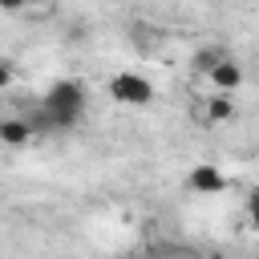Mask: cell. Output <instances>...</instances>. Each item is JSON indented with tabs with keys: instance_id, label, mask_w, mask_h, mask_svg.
<instances>
[{
	"instance_id": "6da1fadb",
	"label": "cell",
	"mask_w": 259,
	"mask_h": 259,
	"mask_svg": "<svg viewBox=\"0 0 259 259\" xmlns=\"http://www.w3.org/2000/svg\"><path fill=\"white\" fill-rule=\"evenodd\" d=\"M40 105L53 113L57 130H61V134H69V130H77V121L85 117V109H89V93H85V85H81V81L61 77V81H53V85L45 89Z\"/></svg>"
},
{
	"instance_id": "7a4b0ae2",
	"label": "cell",
	"mask_w": 259,
	"mask_h": 259,
	"mask_svg": "<svg viewBox=\"0 0 259 259\" xmlns=\"http://www.w3.org/2000/svg\"><path fill=\"white\" fill-rule=\"evenodd\" d=\"M105 89H109V97H113L117 105H150V101H154V81L142 77V73H134V69L113 73Z\"/></svg>"
},
{
	"instance_id": "3957f363",
	"label": "cell",
	"mask_w": 259,
	"mask_h": 259,
	"mask_svg": "<svg viewBox=\"0 0 259 259\" xmlns=\"http://www.w3.org/2000/svg\"><path fill=\"white\" fill-rule=\"evenodd\" d=\"M186 186H190L194 194H223V190L231 186V178H227L214 162H198V166L186 174Z\"/></svg>"
},
{
	"instance_id": "277c9868",
	"label": "cell",
	"mask_w": 259,
	"mask_h": 259,
	"mask_svg": "<svg viewBox=\"0 0 259 259\" xmlns=\"http://www.w3.org/2000/svg\"><path fill=\"white\" fill-rule=\"evenodd\" d=\"M210 85H214L219 93H235V89L243 85V65H239V61L227 53V57L214 65V73H210Z\"/></svg>"
},
{
	"instance_id": "5b68a950",
	"label": "cell",
	"mask_w": 259,
	"mask_h": 259,
	"mask_svg": "<svg viewBox=\"0 0 259 259\" xmlns=\"http://www.w3.org/2000/svg\"><path fill=\"white\" fill-rule=\"evenodd\" d=\"M32 138H36V134H32L28 117H4V121H0V142H4V146L16 150V146H28Z\"/></svg>"
},
{
	"instance_id": "8992f818",
	"label": "cell",
	"mask_w": 259,
	"mask_h": 259,
	"mask_svg": "<svg viewBox=\"0 0 259 259\" xmlns=\"http://www.w3.org/2000/svg\"><path fill=\"white\" fill-rule=\"evenodd\" d=\"M231 117H235V101H231V93H214V97H206V121L223 125V121H231Z\"/></svg>"
},
{
	"instance_id": "52a82bcc",
	"label": "cell",
	"mask_w": 259,
	"mask_h": 259,
	"mask_svg": "<svg viewBox=\"0 0 259 259\" xmlns=\"http://www.w3.org/2000/svg\"><path fill=\"white\" fill-rule=\"evenodd\" d=\"M223 57H227V53H223L219 45H206V49H198V53L190 57V69H194V73H202V77H210V73H214V65H219Z\"/></svg>"
},
{
	"instance_id": "ba28073f",
	"label": "cell",
	"mask_w": 259,
	"mask_h": 259,
	"mask_svg": "<svg viewBox=\"0 0 259 259\" xmlns=\"http://www.w3.org/2000/svg\"><path fill=\"white\" fill-rule=\"evenodd\" d=\"M247 219H251V227L259 231V186L247 194Z\"/></svg>"
},
{
	"instance_id": "9c48e42d",
	"label": "cell",
	"mask_w": 259,
	"mask_h": 259,
	"mask_svg": "<svg viewBox=\"0 0 259 259\" xmlns=\"http://www.w3.org/2000/svg\"><path fill=\"white\" fill-rule=\"evenodd\" d=\"M24 4H28V0H0V8H4V12H20Z\"/></svg>"
}]
</instances>
